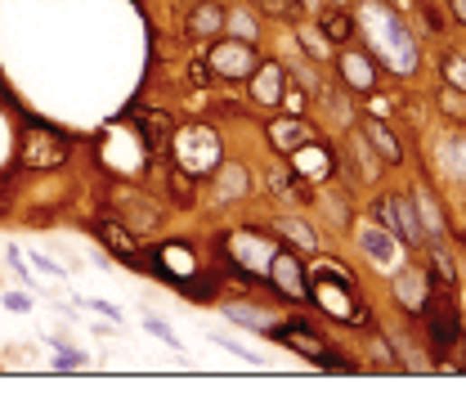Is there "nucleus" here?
<instances>
[{
    "label": "nucleus",
    "mask_w": 466,
    "mask_h": 395,
    "mask_svg": "<svg viewBox=\"0 0 466 395\" xmlns=\"http://www.w3.org/2000/svg\"><path fill=\"white\" fill-rule=\"evenodd\" d=\"M332 5H350V0H332Z\"/></svg>",
    "instance_id": "c9c22d12"
},
{
    "label": "nucleus",
    "mask_w": 466,
    "mask_h": 395,
    "mask_svg": "<svg viewBox=\"0 0 466 395\" xmlns=\"http://www.w3.org/2000/svg\"><path fill=\"white\" fill-rule=\"evenodd\" d=\"M296 171L305 175V180H328V171H332V157H328V148H319V144H301L296 148Z\"/></svg>",
    "instance_id": "f8f14e48"
},
{
    "label": "nucleus",
    "mask_w": 466,
    "mask_h": 395,
    "mask_svg": "<svg viewBox=\"0 0 466 395\" xmlns=\"http://www.w3.org/2000/svg\"><path fill=\"white\" fill-rule=\"evenodd\" d=\"M458 157H462V171H466V144H462V148H458Z\"/></svg>",
    "instance_id": "f704fd0d"
},
{
    "label": "nucleus",
    "mask_w": 466,
    "mask_h": 395,
    "mask_svg": "<svg viewBox=\"0 0 466 395\" xmlns=\"http://www.w3.org/2000/svg\"><path fill=\"white\" fill-rule=\"evenodd\" d=\"M363 135H368V144H372V153H381V162H399V157H404V148H399V139H395V135L386 131V127H381L377 118H372V122L363 127Z\"/></svg>",
    "instance_id": "a211bd4d"
},
{
    "label": "nucleus",
    "mask_w": 466,
    "mask_h": 395,
    "mask_svg": "<svg viewBox=\"0 0 466 395\" xmlns=\"http://www.w3.org/2000/svg\"><path fill=\"white\" fill-rule=\"evenodd\" d=\"M135 127L144 131L148 148H162L171 139V113H157V108H135Z\"/></svg>",
    "instance_id": "ddd939ff"
},
{
    "label": "nucleus",
    "mask_w": 466,
    "mask_h": 395,
    "mask_svg": "<svg viewBox=\"0 0 466 395\" xmlns=\"http://www.w3.org/2000/svg\"><path fill=\"white\" fill-rule=\"evenodd\" d=\"M274 337H278V342H287L292 351H301V355L319 360L323 369H346V360H341V355H332V351H328V346H323V342H319L314 333H292V328H274Z\"/></svg>",
    "instance_id": "9d476101"
},
{
    "label": "nucleus",
    "mask_w": 466,
    "mask_h": 395,
    "mask_svg": "<svg viewBox=\"0 0 466 395\" xmlns=\"http://www.w3.org/2000/svg\"><path fill=\"white\" fill-rule=\"evenodd\" d=\"M363 252L372 257L377 265H395V239L386 234V230H363Z\"/></svg>",
    "instance_id": "6ab92c4d"
},
{
    "label": "nucleus",
    "mask_w": 466,
    "mask_h": 395,
    "mask_svg": "<svg viewBox=\"0 0 466 395\" xmlns=\"http://www.w3.org/2000/svg\"><path fill=\"white\" fill-rule=\"evenodd\" d=\"M211 72L216 77H229V81H242V77H251L256 72V50H251V41H238V45H229V41H220L216 50H211Z\"/></svg>",
    "instance_id": "1a4fd4ad"
},
{
    "label": "nucleus",
    "mask_w": 466,
    "mask_h": 395,
    "mask_svg": "<svg viewBox=\"0 0 466 395\" xmlns=\"http://www.w3.org/2000/svg\"><path fill=\"white\" fill-rule=\"evenodd\" d=\"M269 278H274V287L287 296V301H305L310 296V278H305V261L296 257V252H274V261H269Z\"/></svg>",
    "instance_id": "6e6552de"
},
{
    "label": "nucleus",
    "mask_w": 466,
    "mask_h": 395,
    "mask_svg": "<svg viewBox=\"0 0 466 395\" xmlns=\"http://www.w3.org/2000/svg\"><path fill=\"white\" fill-rule=\"evenodd\" d=\"M444 77L458 86V90H466V59H458V54H449L444 59Z\"/></svg>",
    "instance_id": "393cba45"
},
{
    "label": "nucleus",
    "mask_w": 466,
    "mask_h": 395,
    "mask_svg": "<svg viewBox=\"0 0 466 395\" xmlns=\"http://www.w3.org/2000/svg\"><path fill=\"white\" fill-rule=\"evenodd\" d=\"M144 328H148V333H153V337H162V342H166V346H180V337H175V333H171V328H166V324H162V319H148V324H144Z\"/></svg>",
    "instance_id": "c85d7f7f"
},
{
    "label": "nucleus",
    "mask_w": 466,
    "mask_h": 395,
    "mask_svg": "<svg viewBox=\"0 0 466 395\" xmlns=\"http://www.w3.org/2000/svg\"><path fill=\"white\" fill-rule=\"evenodd\" d=\"M269 139H274L283 153H296V148L310 139V127H305L301 118H283V122H274V127H269Z\"/></svg>",
    "instance_id": "4468645a"
},
{
    "label": "nucleus",
    "mask_w": 466,
    "mask_h": 395,
    "mask_svg": "<svg viewBox=\"0 0 466 395\" xmlns=\"http://www.w3.org/2000/svg\"><path fill=\"white\" fill-rule=\"evenodd\" d=\"M95 230H99V239L113 248L116 257H135V234H130V230H121L116 221H99Z\"/></svg>",
    "instance_id": "aec40b11"
},
{
    "label": "nucleus",
    "mask_w": 466,
    "mask_h": 395,
    "mask_svg": "<svg viewBox=\"0 0 466 395\" xmlns=\"http://www.w3.org/2000/svg\"><path fill=\"white\" fill-rule=\"evenodd\" d=\"M453 14H458V18L466 23V0H453Z\"/></svg>",
    "instance_id": "72a5a7b5"
},
{
    "label": "nucleus",
    "mask_w": 466,
    "mask_h": 395,
    "mask_svg": "<svg viewBox=\"0 0 466 395\" xmlns=\"http://www.w3.org/2000/svg\"><path fill=\"white\" fill-rule=\"evenodd\" d=\"M395 296H399V306H408V310H426V301H431L422 274H399V278H395Z\"/></svg>",
    "instance_id": "2eb2a0df"
},
{
    "label": "nucleus",
    "mask_w": 466,
    "mask_h": 395,
    "mask_svg": "<svg viewBox=\"0 0 466 395\" xmlns=\"http://www.w3.org/2000/svg\"><path fill=\"white\" fill-rule=\"evenodd\" d=\"M220 27H225V14H220V5H216V0H207V5H198V9L189 14V32H193V36H202V41H207V36H216Z\"/></svg>",
    "instance_id": "f3484780"
},
{
    "label": "nucleus",
    "mask_w": 466,
    "mask_h": 395,
    "mask_svg": "<svg viewBox=\"0 0 466 395\" xmlns=\"http://www.w3.org/2000/svg\"><path fill=\"white\" fill-rule=\"evenodd\" d=\"M5 306H9V310H27V306H32V301H27V296H23V292H9V296H5Z\"/></svg>",
    "instance_id": "7c9ffc66"
},
{
    "label": "nucleus",
    "mask_w": 466,
    "mask_h": 395,
    "mask_svg": "<svg viewBox=\"0 0 466 395\" xmlns=\"http://www.w3.org/2000/svg\"><path fill=\"white\" fill-rule=\"evenodd\" d=\"M225 315H229L233 324H251L256 333H274V319H269L265 310H251V306H229Z\"/></svg>",
    "instance_id": "4be33fe9"
},
{
    "label": "nucleus",
    "mask_w": 466,
    "mask_h": 395,
    "mask_svg": "<svg viewBox=\"0 0 466 395\" xmlns=\"http://www.w3.org/2000/svg\"><path fill=\"white\" fill-rule=\"evenodd\" d=\"M251 95H256V104H265V108H274L278 99H283V68L278 63H256V72H251Z\"/></svg>",
    "instance_id": "9b49d317"
},
{
    "label": "nucleus",
    "mask_w": 466,
    "mask_h": 395,
    "mask_svg": "<svg viewBox=\"0 0 466 395\" xmlns=\"http://www.w3.org/2000/svg\"><path fill=\"white\" fill-rule=\"evenodd\" d=\"M453 274H458V269H453V257H449V252H435V278H440V283H453Z\"/></svg>",
    "instance_id": "cd10ccee"
},
{
    "label": "nucleus",
    "mask_w": 466,
    "mask_h": 395,
    "mask_svg": "<svg viewBox=\"0 0 466 395\" xmlns=\"http://www.w3.org/2000/svg\"><path fill=\"white\" fill-rule=\"evenodd\" d=\"M341 77H346L350 90H372V81H377V68H372L363 54H341Z\"/></svg>",
    "instance_id": "dca6fc26"
},
{
    "label": "nucleus",
    "mask_w": 466,
    "mask_h": 395,
    "mask_svg": "<svg viewBox=\"0 0 466 395\" xmlns=\"http://www.w3.org/2000/svg\"><path fill=\"white\" fill-rule=\"evenodd\" d=\"M225 248H229L233 265H242L251 274H269V261L278 252V243L269 234H260V230H238L233 239H225Z\"/></svg>",
    "instance_id": "39448f33"
},
{
    "label": "nucleus",
    "mask_w": 466,
    "mask_h": 395,
    "mask_svg": "<svg viewBox=\"0 0 466 395\" xmlns=\"http://www.w3.org/2000/svg\"><path fill=\"white\" fill-rule=\"evenodd\" d=\"M265 9H269L274 18H287V14H292V0H265Z\"/></svg>",
    "instance_id": "c756f323"
},
{
    "label": "nucleus",
    "mask_w": 466,
    "mask_h": 395,
    "mask_svg": "<svg viewBox=\"0 0 466 395\" xmlns=\"http://www.w3.org/2000/svg\"><path fill=\"white\" fill-rule=\"evenodd\" d=\"M310 296H319V306H323L328 315H341V319H359V315H363L359 301H354L350 278L346 274L337 278V269H314V278H310Z\"/></svg>",
    "instance_id": "7ed1b4c3"
},
{
    "label": "nucleus",
    "mask_w": 466,
    "mask_h": 395,
    "mask_svg": "<svg viewBox=\"0 0 466 395\" xmlns=\"http://www.w3.org/2000/svg\"><path fill=\"white\" fill-rule=\"evenodd\" d=\"M283 230L292 234V243H296V248H305V252H314V248H319V239H314V230H310V225H301V221H283Z\"/></svg>",
    "instance_id": "5701e85b"
},
{
    "label": "nucleus",
    "mask_w": 466,
    "mask_h": 395,
    "mask_svg": "<svg viewBox=\"0 0 466 395\" xmlns=\"http://www.w3.org/2000/svg\"><path fill=\"white\" fill-rule=\"evenodd\" d=\"M171 198H175V202H189V198H193V189H189V171H184V166L171 171Z\"/></svg>",
    "instance_id": "b1692460"
},
{
    "label": "nucleus",
    "mask_w": 466,
    "mask_h": 395,
    "mask_svg": "<svg viewBox=\"0 0 466 395\" xmlns=\"http://www.w3.org/2000/svg\"><path fill=\"white\" fill-rule=\"evenodd\" d=\"M225 23H229V27L238 32V36H242V41H256V23H251L247 14H233V18H225Z\"/></svg>",
    "instance_id": "a878e982"
},
{
    "label": "nucleus",
    "mask_w": 466,
    "mask_h": 395,
    "mask_svg": "<svg viewBox=\"0 0 466 395\" xmlns=\"http://www.w3.org/2000/svg\"><path fill=\"white\" fill-rule=\"evenodd\" d=\"M368 27H372V45H377V54L395 68V72H413V63H417V45H413V36H408V27L386 9V5H368Z\"/></svg>",
    "instance_id": "f257e3e1"
},
{
    "label": "nucleus",
    "mask_w": 466,
    "mask_h": 395,
    "mask_svg": "<svg viewBox=\"0 0 466 395\" xmlns=\"http://www.w3.org/2000/svg\"><path fill=\"white\" fill-rule=\"evenodd\" d=\"M323 36H328V41H350V36H354V18H350L341 5L323 14Z\"/></svg>",
    "instance_id": "412c9836"
},
{
    "label": "nucleus",
    "mask_w": 466,
    "mask_h": 395,
    "mask_svg": "<svg viewBox=\"0 0 466 395\" xmlns=\"http://www.w3.org/2000/svg\"><path fill=\"white\" fill-rule=\"evenodd\" d=\"M426 315H431V346L440 360L458 355L462 351V319L449 301H426Z\"/></svg>",
    "instance_id": "423d86ee"
},
{
    "label": "nucleus",
    "mask_w": 466,
    "mask_h": 395,
    "mask_svg": "<svg viewBox=\"0 0 466 395\" xmlns=\"http://www.w3.org/2000/svg\"><path fill=\"white\" fill-rule=\"evenodd\" d=\"M63 157H68V139H63V135H54L50 127H27L23 144H18V162H23L27 171H50V166H59Z\"/></svg>",
    "instance_id": "f03ea898"
},
{
    "label": "nucleus",
    "mask_w": 466,
    "mask_h": 395,
    "mask_svg": "<svg viewBox=\"0 0 466 395\" xmlns=\"http://www.w3.org/2000/svg\"><path fill=\"white\" fill-rule=\"evenodd\" d=\"M216 342H220V346H225V351H233V355H238V360H242V364H260V355H256V351H247V346H238V342H233V337H216Z\"/></svg>",
    "instance_id": "bb28decb"
},
{
    "label": "nucleus",
    "mask_w": 466,
    "mask_h": 395,
    "mask_svg": "<svg viewBox=\"0 0 466 395\" xmlns=\"http://www.w3.org/2000/svg\"><path fill=\"white\" fill-rule=\"evenodd\" d=\"M36 269H45V274H54V278H63V269L50 261V257H36Z\"/></svg>",
    "instance_id": "473e14b6"
},
{
    "label": "nucleus",
    "mask_w": 466,
    "mask_h": 395,
    "mask_svg": "<svg viewBox=\"0 0 466 395\" xmlns=\"http://www.w3.org/2000/svg\"><path fill=\"white\" fill-rule=\"evenodd\" d=\"M54 364H59V369H63V373H72V369H81V355H59V360H54Z\"/></svg>",
    "instance_id": "2f4dec72"
},
{
    "label": "nucleus",
    "mask_w": 466,
    "mask_h": 395,
    "mask_svg": "<svg viewBox=\"0 0 466 395\" xmlns=\"http://www.w3.org/2000/svg\"><path fill=\"white\" fill-rule=\"evenodd\" d=\"M377 221H381V230L399 234L404 243H422L426 239V225L417 221V212H413L408 198H381L377 202Z\"/></svg>",
    "instance_id": "0eeeda50"
},
{
    "label": "nucleus",
    "mask_w": 466,
    "mask_h": 395,
    "mask_svg": "<svg viewBox=\"0 0 466 395\" xmlns=\"http://www.w3.org/2000/svg\"><path fill=\"white\" fill-rule=\"evenodd\" d=\"M180 166L189 175H207L211 166H220V139L207 127H189L180 135Z\"/></svg>",
    "instance_id": "20e7f679"
}]
</instances>
